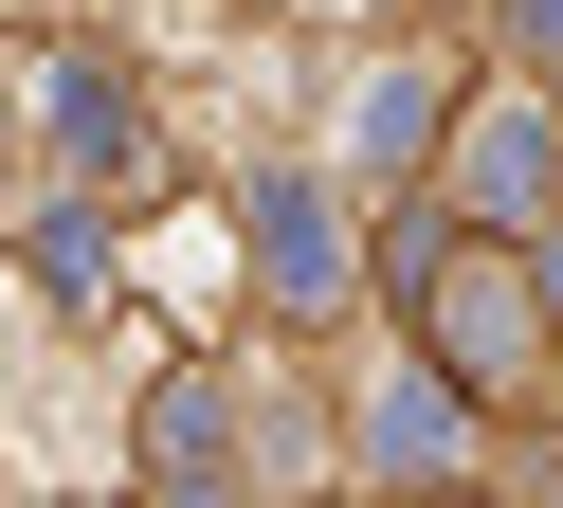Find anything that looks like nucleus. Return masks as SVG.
Returning a JSON list of instances; mask_svg holds the SVG:
<instances>
[{"label":"nucleus","mask_w":563,"mask_h":508,"mask_svg":"<svg viewBox=\"0 0 563 508\" xmlns=\"http://www.w3.org/2000/svg\"><path fill=\"white\" fill-rule=\"evenodd\" d=\"M255 236H273V290H291V309H328V290H345V236H328V181H255Z\"/></svg>","instance_id":"f257e3e1"},{"label":"nucleus","mask_w":563,"mask_h":508,"mask_svg":"<svg viewBox=\"0 0 563 508\" xmlns=\"http://www.w3.org/2000/svg\"><path fill=\"white\" fill-rule=\"evenodd\" d=\"M364 454H382V472H454V399H437V382H382V399H364Z\"/></svg>","instance_id":"f03ea898"},{"label":"nucleus","mask_w":563,"mask_h":508,"mask_svg":"<svg viewBox=\"0 0 563 508\" xmlns=\"http://www.w3.org/2000/svg\"><path fill=\"white\" fill-rule=\"evenodd\" d=\"M345 145H364V164L400 181L418 145H437V73H382V91H364V128H345Z\"/></svg>","instance_id":"7ed1b4c3"},{"label":"nucleus","mask_w":563,"mask_h":508,"mask_svg":"<svg viewBox=\"0 0 563 508\" xmlns=\"http://www.w3.org/2000/svg\"><path fill=\"white\" fill-rule=\"evenodd\" d=\"M55 145H74V164H128L146 128H128V91H110V73H74V109H55Z\"/></svg>","instance_id":"20e7f679"},{"label":"nucleus","mask_w":563,"mask_h":508,"mask_svg":"<svg viewBox=\"0 0 563 508\" xmlns=\"http://www.w3.org/2000/svg\"><path fill=\"white\" fill-rule=\"evenodd\" d=\"M473 200H490V218L545 200V128H490V145H473Z\"/></svg>","instance_id":"39448f33"},{"label":"nucleus","mask_w":563,"mask_h":508,"mask_svg":"<svg viewBox=\"0 0 563 508\" xmlns=\"http://www.w3.org/2000/svg\"><path fill=\"white\" fill-rule=\"evenodd\" d=\"M454 345H473V363H509V345H527V309H509V273H473V290H454Z\"/></svg>","instance_id":"423d86ee"},{"label":"nucleus","mask_w":563,"mask_h":508,"mask_svg":"<svg viewBox=\"0 0 563 508\" xmlns=\"http://www.w3.org/2000/svg\"><path fill=\"white\" fill-rule=\"evenodd\" d=\"M545 290H563V254H545Z\"/></svg>","instance_id":"0eeeda50"}]
</instances>
